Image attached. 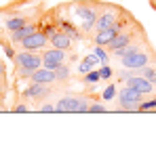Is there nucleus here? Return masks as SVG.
Masks as SVG:
<instances>
[{"label":"nucleus","mask_w":156,"mask_h":147,"mask_svg":"<svg viewBox=\"0 0 156 147\" xmlns=\"http://www.w3.org/2000/svg\"><path fill=\"white\" fill-rule=\"evenodd\" d=\"M76 17L80 19V25H82L84 29H91L93 25L97 23V13H95V9H91V6H87V4H80L76 9Z\"/></svg>","instance_id":"0eeeda50"},{"label":"nucleus","mask_w":156,"mask_h":147,"mask_svg":"<svg viewBox=\"0 0 156 147\" xmlns=\"http://www.w3.org/2000/svg\"><path fill=\"white\" fill-rule=\"evenodd\" d=\"M137 50H141V46H137V44H127V46H122V49H116L112 50L114 53V57H127V55H133V53H137Z\"/></svg>","instance_id":"f3484780"},{"label":"nucleus","mask_w":156,"mask_h":147,"mask_svg":"<svg viewBox=\"0 0 156 147\" xmlns=\"http://www.w3.org/2000/svg\"><path fill=\"white\" fill-rule=\"evenodd\" d=\"M34 29H36L34 25H27V23H26V25H21L19 29L11 32V40H13V42H21V40H23V38H27V36H30Z\"/></svg>","instance_id":"dca6fc26"},{"label":"nucleus","mask_w":156,"mask_h":147,"mask_svg":"<svg viewBox=\"0 0 156 147\" xmlns=\"http://www.w3.org/2000/svg\"><path fill=\"white\" fill-rule=\"evenodd\" d=\"M47 42H49V36H47L44 32H36V29H34L27 38L21 40V49L23 50H38V49H42Z\"/></svg>","instance_id":"39448f33"},{"label":"nucleus","mask_w":156,"mask_h":147,"mask_svg":"<svg viewBox=\"0 0 156 147\" xmlns=\"http://www.w3.org/2000/svg\"><path fill=\"white\" fill-rule=\"evenodd\" d=\"M152 109H156V97L139 103V111H152Z\"/></svg>","instance_id":"412c9836"},{"label":"nucleus","mask_w":156,"mask_h":147,"mask_svg":"<svg viewBox=\"0 0 156 147\" xmlns=\"http://www.w3.org/2000/svg\"><path fill=\"white\" fill-rule=\"evenodd\" d=\"M38 111H42V114H53V111H55V105H51V103H44V105H42Z\"/></svg>","instance_id":"a878e982"},{"label":"nucleus","mask_w":156,"mask_h":147,"mask_svg":"<svg viewBox=\"0 0 156 147\" xmlns=\"http://www.w3.org/2000/svg\"><path fill=\"white\" fill-rule=\"evenodd\" d=\"M61 63H66V50L61 49H49L42 55V67H49V70H57Z\"/></svg>","instance_id":"20e7f679"},{"label":"nucleus","mask_w":156,"mask_h":147,"mask_svg":"<svg viewBox=\"0 0 156 147\" xmlns=\"http://www.w3.org/2000/svg\"><path fill=\"white\" fill-rule=\"evenodd\" d=\"M95 55L99 57V61H101V65H104V63H108V53H105L104 49H99V44H97V49H95Z\"/></svg>","instance_id":"b1692460"},{"label":"nucleus","mask_w":156,"mask_h":147,"mask_svg":"<svg viewBox=\"0 0 156 147\" xmlns=\"http://www.w3.org/2000/svg\"><path fill=\"white\" fill-rule=\"evenodd\" d=\"M13 111H17V114H27V111H30V105H26V103H19V105H17Z\"/></svg>","instance_id":"393cba45"},{"label":"nucleus","mask_w":156,"mask_h":147,"mask_svg":"<svg viewBox=\"0 0 156 147\" xmlns=\"http://www.w3.org/2000/svg\"><path fill=\"white\" fill-rule=\"evenodd\" d=\"M0 76H4V63L0 61Z\"/></svg>","instance_id":"c85d7f7f"},{"label":"nucleus","mask_w":156,"mask_h":147,"mask_svg":"<svg viewBox=\"0 0 156 147\" xmlns=\"http://www.w3.org/2000/svg\"><path fill=\"white\" fill-rule=\"evenodd\" d=\"M49 40H51V44L55 49H61V50H70L72 49V38L66 34V32H55L49 36Z\"/></svg>","instance_id":"f8f14e48"},{"label":"nucleus","mask_w":156,"mask_h":147,"mask_svg":"<svg viewBox=\"0 0 156 147\" xmlns=\"http://www.w3.org/2000/svg\"><path fill=\"white\" fill-rule=\"evenodd\" d=\"M0 107H2V93H0Z\"/></svg>","instance_id":"c756f323"},{"label":"nucleus","mask_w":156,"mask_h":147,"mask_svg":"<svg viewBox=\"0 0 156 147\" xmlns=\"http://www.w3.org/2000/svg\"><path fill=\"white\" fill-rule=\"evenodd\" d=\"M148 61H150V57H148L144 50H137V53H133V55L122 57V67H125V70H139V67L148 65Z\"/></svg>","instance_id":"6e6552de"},{"label":"nucleus","mask_w":156,"mask_h":147,"mask_svg":"<svg viewBox=\"0 0 156 147\" xmlns=\"http://www.w3.org/2000/svg\"><path fill=\"white\" fill-rule=\"evenodd\" d=\"M116 21H118V15H116V11H114V9H108L105 13H101V15L97 17V23H95V27H97V29H105V27L118 25Z\"/></svg>","instance_id":"ddd939ff"},{"label":"nucleus","mask_w":156,"mask_h":147,"mask_svg":"<svg viewBox=\"0 0 156 147\" xmlns=\"http://www.w3.org/2000/svg\"><path fill=\"white\" fill-rule=\"evenodd\" d=\"M55 74H57V80H61V82H66L68 78H70V67L66 65V63H61L57 70H55Z\"/></svg>","instance_id":"aec40b11"},{"label":"nucleus","mask_w":156,"mask_h":147,"mask_svg":"<svg viewBox=\"0 0 156 147\" xmlns=\"http://www.w3.org/2000/svg\"><path fill=\"white\" fill-rule=\"evenodd\" d=\"M0 93L4 95V84H2V76H0Z\"/></svg>","instance_id":"cd10ccee"},{"label":"nucleus","mask_w":156,"mask_h":147,"mask_svg":"<svg viewBox=\"0 0 156 147\" xmlns=\"http://www.w3.org/2000/svg\"><path fill=\"white\" fill-rule=\"evenodd\" d=\"M15 63H17V72L21 78H30V74L38 67H42V57L36 55V50H21L15 55Z\"/></svg>","instance_id":"f257e3e1"},{"label":"nucleus","mask_w":156,"mask_h":147,"mask_svg":"<svg viewBox=\"0 0 156 147\" xmlns=\"http://www.w3.org/2000/svg\"><path fill=\"white\" fill-rule=\"evenodd\" d=\"M30 82H38V84H55L57 82V74L55 70L49 67H38L30 74Z\"/></svg>","instance_id":"1a4fd4ad"},{"label":"nucleus","mask_w":156,"mask_h":147,"mask_svg":"<svg viewBox=\"0 0 156 147\" xmlns=\"http://www.w3.org/2000/svg\"><path fill=\"white\" fill-rule=\"evenodd\" d=\"M26 23H27L26 17H13V19H9V21H6V29L15 32V29H19L21 25H26Z\"/></svg>","instance_id":"a211bd4d"},{"label":"nucleus","mask_w":156,"mask_h":147,"mask_svg":"<svg viewBox=\"0 0 156 147\" xmlns=\"http://www.w3.org/2000/svg\"><path fill=\"white\" fill-rule=\"evenodd\" d=\"M57 114H87L89 111V99L87 97H61L55 103Z\"/></svg>","instance_id":"f03ea898"},{"label":"nucleus","mask_w":156,"mask_h":147,"mask_svg":"<svg viewBox=\"0 0 156 147\" xmlns=\"http://www.w3.org/2000/svg\"><path fill=\"white\" fill-rule=\"evenodd\" d=\"M89 111H91V114H105L108 107L101 105V103H93V105H89Z\"/></svg>","instance_id":"4be33fe9"},{"label":"nucleus","mask_w":156,"mask_h":147,"mask_svg":"<svg viewBox=\"0 0 156 147\" xmlns=\"http://www.w3.org/2000/svg\"><path fill=\"white\" fill-rule=\"evenodd\" d=\"M99 76H101V78H110V76H112V70L108 67V63H104V67L99 70Z\"/></svg>","instance_id":"bb28decb"},{"label":"nucleus","mask_w":156,"mask_h":147,"mask_svg":"<svg viewBox=\"0 0 156 147\" xmlns=\"http://www.w3.org/2000/svg\"><path fill=\"white\" fill-rule=\"evenodd\" d=\"M125 82H127V86H129V88L137 91V93H141L144 97H146V95H150V93L154 91L152 80H148V78H144V76H131V78H127Z\"/></svg>","instance_id":"423d86ee"},{"label":"nucleus","mask_w":156,"mask_h":147,"mask_svg":"<svg viewBox=\"0 0 156 147\" xmlns=\"http://www.w3.org/2000/svg\"><path fill=\"white\" fill-rule=\"evenodd\" d=\"M49 86L51 84H38V82H30L26 91H23V99H44L49 95Z\"/></svg>","instance_id":"9d476101"},{"label":"nucleus","mask_w":156,"mask_h":147,"mask_svg":"<svg viewBox=\"0 0 156 147\" xmlns=\"http://www.w3.org/2000/svg\"><path fill=\"white\" fill-rule=\"evenodd\" d=\"M97 65H101V61H99V57H97L95 53H93V55H87V57H84V59L80 61V65H78V74H82V76H84L87 72H91V70H95Z\"/></svg>","instance_id":"4468645a"},{"label":"nucleus","mask_w":156,"mask_h":147,"mask_svg":"<svg viewBox=\"0 0 156 147\" xmlns=\"http://www.w3.org/2000/svg\"><path fill=\"white\" fill-rule=\"evenodd\" d=\"M82 80H84V84H97V82L101 80V76H99L97 70H91V72L84 74V78H82Z\"/></svg>","instance_id":"6ab92c4d"},{"label":"nucleus","mask_w":156,"mask_h":147,"mask_svg":"<svg viewBox=\"0 0 156 147\" xmlns=\"http://www.w3.org/2000/svg\"><path fill=\"white\" fill-rule=\"evenodd\" d=\"M144 101V95L133 91L129 86H125L120 93H118V103L122 107V111H139V103Z\"/></svg>","instance_id":"7ed1b4c3"},{"label":"nucleus","mask_w":156,"mask_h":147,"mask_svg":"<svg viewBox=\"0 0 156 147\" xmlns=\"http://www.w3.org/2000/svg\"><path fill=\"white\" fill-rule=\"evenodd\" d=\"M118 32H120V27H118V25H112V27L99 29V32L95 34V44H99V46H104V44H110Z\"/></svg>","instance_id":"9b49d317"},{"label":"nucleus","mask_w":156,"mask_h":147,"mask_svg":"<svg viewBox=\"0 0 156 147\" xmlns=\"http://www.w3.org/2000/svg\"><path fill=\"white\" fill-rule=\"evenodd\" d=\"M131 40H133V34L131 32H118L108 46H110V50H116V49H122V46L131 44Z\"/></svg>","instance_id":"2eb2a0df"},{"label":"nucleus","mask_w":156,"mask_h":147,"mask_svg":"<svg viewBox=\"0 0 156 147\" xmlns=\"http://www.w3.org/2000/svg\"><path fill=\"white\" fill-rule=\"evenodd\" d=\"M114 95H116V86H114V84H112V86H108V88L104 91V99H105V101H112Z\"/></svg>","instance_id":"5701e85b"}]
</instances>
